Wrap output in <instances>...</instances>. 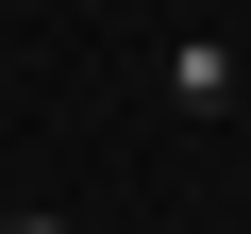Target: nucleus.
<instances>
[{
	"mask_svg": "<svg viewBox=\"0 0 251 234\" xmlns=\"http://www.w3.org/2000/svg\"><path fill=\"white\" fill-rule=\"evenodd\" d=\"M0 234H84V217H50V201H34V217H0Z\"/></svg>",
	"mask_w": 251,
	"mask_h": 234,
	"instance_id": "2",
	"label": "nucleus"
},
{
	"mask_svg": "<svg viewBox=\"0 0 251 234\" xmlns=\"http://www.w3.org/2000/svg\"><path fill=\"white\" fill-rule=\"evenodd\" d=\"M168 100L184 117H234V34H168Z\"/></svg>",
	"mask_w": 251,
	"mask_h": 234,
	"instance_id": "1",
	"label": "nucleus"
}]
</instances>
